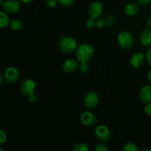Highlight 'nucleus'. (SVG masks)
Segmentation results:
<instances>
[{
  "label": "nucleus",
  "mask_w": 151,
  "mask_h": 151,
  "mask_svg": "<svg viewBox=\"0 0 151 151\" xmlns=\"http://www.w3.org/2000/svg\"><path fill=\"white\" fill-rule=\"evenodd\" d=\"M94 151H109V148L107 147V146H106L105 145L100 144L97 145L95 147Z\"/></svg>",
  "instance_id": "obj_26"
},
{
  "label": "nucleus",
  "mask_w": 151,
  "mask_h": 151,
  "mask_svg": "<svg viewBox=\"0 0 151 151\" xmlns=\"http://www.w3.org/2000/svg\"><path fill=\"white\" fill-rule=\"evenodd\" d=\"M96 138L101 142H108L111 137V133L108 127L105 125H99L94 131Z\"/></svg>",
  "instance_id": "obj_4"
},
{
  "label": "nucleus",
  "mask_w": 151,
  "mask_h": 151,
  "mask_svg": "<svg viewBox=\"0 0 151 151\" xmlns=\"http://www.w3.org/2000/svg\"><path fill=\"white\" fill-rule=\"evenodd\" d=\"M10 27L13 30L15 31H18V30H20L23 28V22H22V20L19 19H13L10 22Z\"/></svg>",
  "instance_id": "obj_16"
},
{
  "label": "nucleus",
  "mask_w": 151,
  "mask_h": 151,
  "mask_svg": "<svg viewBox=\"0 0 151 151\" xmlns=\"http://www.w3.org/2000/svg\"><path fill=\"white\" fill-rule=\"evenodd\" d=\"M81 120L83 125L86 126H91L94 125L97 120L95 114L91 111H84L81 116Z\"/></svg>",
  "instance_id": "obj_10"
},
{
  "label": "nucleus",
  "mask_w": 151,
  "mask_h": 151,
  "mask_svg": "<svg viewBox=\"0 0 151 151\" xmlns=\"http://www.w3.org/2000/svg\"><path fill=\"white\" fill-rule=\"evenodd\" d=\"M117 41L121 48L128 50L134 44V38L131 32L128 31H122L118 35Z\"/></svg>",
  "instance_id": "obj_3"
},
{
  "label": "nucleus",
  "mask_w": 151,
  "mask_h": 151,
  "mask_svg": "<svg viewBox=\"0 0 151 151\" xmlns=\"http://www.w3.org/2000/svg\"><path fill=\"white\" fill-rule=\"evenodd\" d=\"M142 151H151V149H150V148H145V149H144V150H142Z\"/></svg>",
  "instance_id": "obj_35"
},
{
  "label": "nucleus",
  "mask_w": 151,
  "mask_h": 151,
  "mask_svg": "<svg viewBox=\"0 0 151 151\" xmlns=\"http://www.w3.org/2000/svg\"><path fill=\"white\" fill-rule=\"evenodd\" d=\"M3 80H4V78H3V75H1V73H0V85L2 83Z\"/></svg>",
  "instance_id": "obj_33"
},
{
  "label": "nucleus",
  "mask_w": 151,
  "mask_h": 151,
  "mask_svg": "<svg viewBox=\"0 0 151 151\" xmlns=\"http://www.w3.org/2000/svg\"><path fill=\"white\" fill-rule=\"evenodd\" d=\"M6 139H7L6 133L2 129H0V145H2L3 143L5 142Z\"/></svg>",
  "instance_id": "obj_25"
},
{
  "label": "nucleus",
  "mask_w": 151,
  "mask_h": 151,
  "mask_svg": "<svg viewBox=\"0 0 151 151\" xmlns=\"http://www.w3.org/2000/svg\"><path fill=\"white\" fill-rule=\"evenodd\" d=\"M145 62V55L141 52L135 53L131 56V63L133 67L139 68L143 65Z\"/></svg>",
  "instance_id": "obj_14"
},
{
  "label": "nucleus",
  "mask_w": 151,
  "mask_h": 151,
  "mask_svg": "<svg viewBox=\"0 0 151 151\" xmlns=\"http://www.w3.org/2000/svg\"><path fill=\"white\" fill-rule=\"evenodd\" d=\"M103 4L100 1H93L89 4L88 8V13L91 18L94 19H97L101 16L103 13Z\"/></svg>",
  "instance_id": "obj_5"
},
{
  "label": "nucleus",
  "mask_w": 151,
  "mask_h": 151,
  "mask_svg": "<svg viewBox=\"0 0 151 151\" xmlns=\"http://www.w3.org/2000/svg\"><path fill=\"white\" fill-rule=\"evenodd\" d=\"M139 4L142 6H146L151 2V0H137Z\"/></svg>",
  "instance_id": "obj_29"
},
{
  "label": "nucleus",
  "mask_w": 151,
  "mask_h": 151,
  "mask_svg": "<svg viewBox=\"0 0 151 151\" xmlns=\"http://www.w3.org/2000/svg\"><path fill=\"white\" fill-rule=\"evenodd\" d=\"M146 59H147V63L151 66V47L147 50L146 52Z\"/></svg>",
  "instance_id": "obj_28"
},
{
  "label": "nucleus",
  "mask_w": 151,
  "mask_h": 151,
  "mask_svg": "<svg viewBox=\"0 0 151 151\" xmlns=\"http://www.w3.org/2000/svg\"><path fill=\"white\" fill-rule=\"evenodd\" d=\"M4 2V1H3V0H0V5H3Z\"/></svg>",
  "instance_id": "obj_36"
},
{
  "label": "nucleus",
  "mask_w": 151,
  "mask_h": 151,
  "mask_svg": "<svg viewBox=\"0 0 151 151\" xmlns=\"http://www.w3.org/2000/svg\"><path fill=\"white\" fill-rule=\"evenodd\" d=\"M140 42L144 47L151 46V29L145 28L140 35Z\"/></svg>",
  "instance_id": "obj_13"
},
{
  "label": "nucleus",
  "mask_w": 151,
  "mask_h": 151,
  "mask_svg": "<svg viewBox=\"0 0 151 151\" xmlns=\"http://www.w3.org/2000/svg\"><path fill=\"white\" fill-rule=\"evenodd\" d=\"M58 2V0H46V5L50 8H53L57 6Z\"/></svg>",
  "instance_id": "obj_22"
},
{
  "label": "nucleus",
  "mask_w": 151,
  "mask_h": 151,
  "mask_svg": "<svg viewBox=\"0 0 151 151\" xmlns=\"http://www.w3.org/2000/svg\"><path fill=\"white\" fill-rule=\"evenodd\" d=\"M123 151H139V148L134 143L127 142L123 146Z\"/></svg>",
  "instance_id": "obj_19"
},
{
  "label": "nucleus",
  "mask_w": 151,
  "mask_h": 151,
  "mask_svg": "<svg viewBox=\"0 0 151 151\" xmlns=\"http://www.w3.org/2000/svg\"><path fill=\"white\" fill-rule=\"evenodd\" d=\"M10 19L5 12L0 11V28H4L10 24Z\"/></svg>",
  "instance_id": "obj_17"
},
{
  "label": "nucleus",
  "mask_w": 151,
  "mask_h": 151,
  "mask_svg": "<svg viewBox=\"0 0 151 151\" xmlns=\"http://www.w3.org/2000/svg\"><path fill=\"white\" fill-rule=\"evenodd\" d=\"M21 91L24 95L29 96L34 94L35 89V83L32 80L26 79L21 83Z\"/></svg>",
  "instance_id": "obj_8"
},
{
  "label": "nucleus",
  "mask_w": 151,
  "mask_h": 151,
  "mask_svg": "<svg viewBox=\"0 0 151 151\" xmlns=\"http://www.w3.org/2000/svg\"><path fill=\"white\" fill-rule=\"evenodd\" d=\"M0 151H3V150L1 148V147H0Z\"/></svg>",
  "instance_id": "obj_37"
},
{
  "label": "nucleus",
  "mask_w": 151,
  "mask_h": 151,
  "mask_svg": "<svg viewBox=\"0 0 151 151\" xmlns=\"http://www.w3.org/2000/svg\"><path fill=\"white\" fill-rule=\"evenodd\" d=\"M147 25L149 26V27L151 28V19H150V20H149L148 22H147Z\"/></svg>",
  "instance_id": "obj_34"
},
{
  "label": "nucleus",
  "mask_w": 151,
  "mask_h": 151,
  "mask_svg": "<svg viewBox=\"0 0 151 151\" xmlns=\"http://www.w3.org/2000/svg\"><path fill=\"white\" fill-rule=\"evenodd\" d=\"M58 3L63 7H69L75 2V0H58Z\"/></svg>",
  "instance_id": "obj_21"
},
{
  "label": "nucleus",
  "mask_w": 151,
  "mask_h": 151,
  "mask_svg": "<svg viewBox=\"0 0 151 151\" xmlns=\"http://www.w3.org/2000/svg\"><path fill=\"white\" fill-rule=\"evenodd\" d=\"M58 47L62 52L70 54L76 50L77 42L72 37H62L59 41Z\"/></svg>",
  "instance_id": "obj_2"
},
{
  "label": "nucleus",
  "mask_w": 151,
  "mask_h": 151,
  "mask_svg": "<svg viewBox=\"0 0 151 151\" xmlns=\"http://www.w3.org/2000/svg\"><path fill=\"white\" fill-rule=\"evenodd\" d=\"M140 11L139 5L135 3H129L124 8V12L128 16H134L138 14Z\"/></svg>",
  "instance_id": "obj_15"
},
{
  "label": "nucleus",
  "mask_w": 151,
  "mask_h": 151,
  "mask_svg": "<svg viewBox=\"0 0 151 151\" xmlns=\"http://www.w3.org/2000/svg\"><path fill=\"white\" fill-rule=\"evenodd\" d=\"M147 80H148L149 82L151 83V70L148 72V73H147Z\"/></svg>",
  "instance_id": "obj_31"
},
{
  "label": "nucleus",
  "mask_w": 151,
  "mask_h": 151,
  "mask_svg": "<svg viewBox=\"0 0 151 151\" xmlns=\"http://www.w3.org/2000/svg\"><path fill=\"white\" fill-rule=\"evenodd\" d=\"M78 67H79L78 62L75 59H67L63 62V65H62L63 70L68 73L75 72L78 69Z\"/></svg>",
  "instance_id": "obj_12"
},
{
  "label": "nucleus",
  "mask_w": 151,
  "mask_h": 151,
  "mask_svg": "<svg viewBox=\"0 0 151 151\" xmlns=\"http://www.w3.org/2000/svg\"><path fill=\"white\" fill-rule=\"evenodd\" d=\"M99 103V96L94 91H90L84 98V105L88 109H93Z\"/></svg>",
  "instance_id": "obj_6"
},
{
  "label": "nucleus",
  "mask_w": 151,
  "mask_h": 151,
  "mask_svg": "<svg viewBox=\"0 0 151 151\" xmlns=\"http://www.w3.org/2000/svg\"><path fill=\"white\" fill-rule=\"evenodd\" d=\"M2 7L6 13L13 14L19 11L21 7V4L17 0H7L4 2Z\"/></svg>",
  "instance_id": "obj_9"
},
{
  "label": "nucleus",
  "mask_w": 151,
  "mask_h": 151,
  "mask_svg": "<svg viewBox=\"0 0 151 151\" xmlns=\"http://www.w3.org/2000/svg\"><path fill=\"white\" fill-rule=\"evenodd\" d=\"M94 48L90 44H81L76 51V58L81 63L88 62L94 55Z\"/></svg>",
  "instance_id": "obj_1"
},
{
  "label": "nucleus",
  "mask_w": 151,
  "mask_h": 151,
  "mask_svg": "<svg viewBox=\"0 0 151 151\" xmlns=\"http://www.w3.org/2000/svg\"><path fill=\"white\" fill-rule=\"evenodd\" d=\"M90 66L87 63V62H83V63H81V65L79 66V70L80 72H82V73H86L89 71Z\"/></svg>",
  "instance_id": "obj_20"
},
{
  "label": "nucleus",
  "mask_w": 151,
  "mask_h": 151,
  "mask_svg": "<svg viewBox=\"0 0 151 151\" xmlns=\"http://www.w3.org/2000/svg\"><path fill=\"white\" fill-rule=\"evenodd\" d=\"M22 2L25 3V4H29V3H31L33 1V0H21Z\"/></svg>",
  "instance_id": "obj_32"
},
{
  "label": "nucleus",
  "mask_w": 151,
  "mask_h": 151,
  "mask_svg": "<svg viewBox=\"0 0 151 151\" xmlns=\"http://www.w3.org/2000/svg\"><path fill=\"white\" fill-rule=\"evenodd\" d=\"M106 24V22L104 19H99L95 22V25L98 28L104 27Z\"/></svg>",
  "instance_id": "obj_23"
},
{
  "label": "nucleus",
  "mask_w": 151,
  "mask_h": 151,
  "mask_svg": "<svg viewBox=\"0 0 151 151\" xmlns=\"http://www.w3.org/2000/svg\"><path fill=\"white\" fill-rule=\"evenodd\" d=\"M20 77V73L17 68L14 66L8 67L4 72V78L5 80L10 83H14L17 82Z\"/></svg>",
  "instance_id": "obj_7"
},
{
  "label": "nucleus",
  "mask_w": 151,
  "mask_h": 151,
  "mask_svg": "<svg viewBox=\"0 0 151 151\" xmlns=\"http://www.w3.org/2000/svg\"><path fill=\"white\" fill-rule=\"evenodd\" d=\"M28 100H29L30 103H35V102L37 101V100H38V98H37V96L35 95L34 94H31V95L28 96Z\"/></svg>",
  "instance_id": "obj_30"
},
{
  "label": "nucleus",
  "mask_w": 151,
  "mask_h": 151,
  "mask_svg": "<svg viewBox=\"0 0 151 151\" xmlns=\"http://www.w3.org/2000/svg\"><path fill=\"white\" fill-rule=\"evenodd\" d=\"M72 151H89L88 147L87 145L83 142H79L75 145L72 148Z\"/></svg>",
  "instance_id": "obj_18"
},
{
  "label": "nucleus",
  "mask_w": 151,
  "mask_h": 151,
  "mask_svg": "<svg viewBox=\"0 0 151 151\" xmlns=\"http://www.w3.org/2000/svg\"><path fill=\"white\" fill-rule=\"evenodd\" d=\"M145 112L146 114L151 116V103H146V106H145Z\"/></svg>",
  "instance_id": "obj_27"
},
{
  "label": "nucleus",
  "mask_w": 151,
  "mask_h": 151,
  "mask_svg": "<svg viewBox=\"0 0 151 151\" xmlns=\"http://www.w3.org/2000/svg\"><path fill=\"white\" fill-rule=\"evenodd\" d=\"M94 20H95V19H92V18L88 19V20L86 22V26L88 28H89V29L93 28L94 26H95V21Z\"/></svg>",
  "instance_id": "obj_24"
},
{
  "label": "nucleus",
  "mask_w": 151,
  "mask_h": 151,
  "mask_svg": "<svg viewBox=\"0 0 151 151\" xmlns=\"http://www.w3.org/2000/svg\"><path fill=\"white\" fill-rule=\"evenodd\" d=\"M139 97L142 102L148 103L151 102V86L146 85L142 87L139 92Z\"/></svg>",
  "instance_id": "obj_11"
}]
</instances>
